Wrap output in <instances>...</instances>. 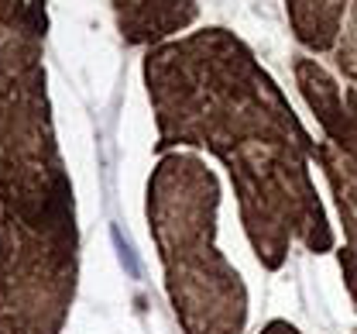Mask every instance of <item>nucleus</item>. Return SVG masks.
<instances>
[{
    "label": "nucleus",
    "instance_id": "1",
    "mask_svg": "<svg viewBox=\"0 0 357 334\" xmlns=\"http://www.w3.org/2000/svg\"><path fill=\"white\" fill-rule=\"evenodd\" d=\"M158 152L206 148L230 173L241 224L265 269H282L292 241L323 255L333 228L310 176L316 142L255 52L227 28L162 42L144 59Z\"/></svg>",
    "mask_w": 357,
    "mask_h": 334
},
{
    "label": "nucleus",
    "instance_id": "2",
    "mask_svg": "<svg viewBox=\"0 0 357 334\" xmlns=\"http://www.w3.org/2000/svg\"><path fill=\"white\" fill-rule=\"evenodd\" d=\"M220 183L192 152H169L148 180V224L185 334H244L248 286L217 248Z\"/></svg>",
    "mask_w": 357,
    "mask_h": 334
},
{
    "label": "nucleus",
    "instance_id": "3",
    "mask_svg": "<svg viewBox=\"0 0 357 334\" xmlns=\"http://www.w3.org/2000/svg\"><path fill=\"white\" fill-rule=\"evenodd\" d=\"M42 38V0H28L21 24L0 42V221L76 235V196L52 128Z\"/></svg>",
    "mask_w": 357,
    "mask_h": 334
},
{
    "label": "nucleus",
    "instance_id": "4",
    "mask_svg": "<svg viewBox=\"0 0 357 334\" xmlns=\"http://www.w3.org/2000/svg\"><path fill=\"white\" fill-rule=\"evenodd\" d=\"M79 279V231L0 221V334H62Z\"/></svg>",
    "mask_w": 357,
    "mask_h": 334
},
{
    "label": "nucleus",
    "instance_id": "5",
    "mask_svg": "<svg viewBox=\"0 0 357 334\" xmlns=\"http://www.w3.org/2000/svg\"><path fill=\"white\" fill-rule=\"evenodd\" d=\"M296 87L326 131V142L357 162V90L340 87L316 59L296 55Z\"/></svg>",
    "mask_w": 357,
    "mask_h": 334
},
{
    "label": "nucleus",
    "instance_id": "6",
    "mask_svg": "<svg viewBox=\"0 0 357 334\" xmlns=\"http://www.w3.org/2000/svg\"><path fill=\"white\" fill-rule=\"evenodd\" d=\"M316 162L333 190L337 214L344 224V248H340V273L347 293L357 307V162H351L344 152H337L330 142H316Z\"/></svg>",
    "mask_w": 357,
    "mask_h": 334
},
{
    "label": "nucleus",
    "instance_id": "7",
    "mask_svg": "<svg viewBox=\"0 0 357 334\" xmlns=\"http://www.w3.org/2000/svg\"><path fill=\"white\" fill-rule=\"evenodd\" d=\"M199 17L196 0H134L117 7V28L128 45H162Z\"/></svg>",
    "mask_w": 357,
    "mask_h": 334
},
{
    "label": "nucleus",
    "instance_id": "8",
    "mask_svg": "<svg viewBox=\"0 0 357 334\" xmlns=\"http://www.w3.org/2000/svg\"><path fill=\"white\" fill-rule=\"evenodd\" d=\"M296 38L312 52H333L351 0H285Z\"/></svg>",
    "mask_w": 357,
    "mask_h": 334
},
{
    "label": "nucleus",
    "instance_id": "9",
    "mask_svg": "<svg viewBox=\"0 0 357 334\" xmlns=\"http://www.w3.org/2000/svg\"><path fill=\"white\" fill-rule=\"evenodd\" d=\"M333 55H337V69L357 87V0H351V7H347V24L340 31Z\"/></svg>",
    "mask_w": 357,
    "mask_h": 334
},
{
    "label": "nucleus",
    "instance_id": "10",
    "mask_svg": "<svg viewBox=\"0 0 357 334\" xmlns=\"http://www.w3.org/2000/svg\"><path fill=\"white\" fill-rule=\"evenodd\" d=\"M24 10H28V0H0V42L21 24Z\"/></svg>",
    "mask_w": 357,
    "mask_h": 334
},
{
    "label": "nucleus",
    "instance_id": "11",
    "mask_svg": "<svg viewBox=\"0 0 357 334\" xmlns=\"http://www.w3.org/2000/svg\"><path fill=\"white\" fill-rule=\"evenodd\" d=\"M261 334H299L289 321H271V324H265V331Z\"/></svg>",
    "mask_w": 357,
    "mask_h": 334
},
{
    "label": "nucleus",
    "instance_id": "12",
    "mask_svg": "<svg viewBox=\"0 0 357 334\" xmlns=\"http://www.w3.org/2000/svg\"><path fill=\"white\" fill-rule=\"evenodd\" d=\"M124 3H134V0H114V10H117V7H124Z\"/></svg>",
    "mask_w": 357,
    "mask_h": 334
}]
</instances>
